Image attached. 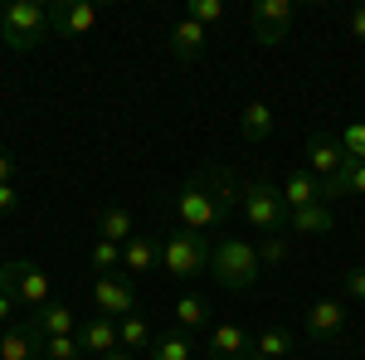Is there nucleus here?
I'll return each mask as SVG.
<instances>
[{
	"instance_id": "nucleus-36",
	"label": "nucleus",
	"mask_w": 365,
	"mask_h": 360,
	"mask_svg": "<svg viewBox=\"0 0 365 360\" xmlns=\"http://www.w3.org/2000/svg\"><path fill=\"white\" fill-rule=\"evenodd\" d=\"M103 360H132V351H113V356H103Z\"/></svg>"
},
{
	"instance_id": "nucleus-31",
	"label": "nucleus",
	"mask_w": 365,
	"mask_h": 360,
	"mask_svg": "<svg viewBox=\"0 0 365 360\" xmlns=\"http://www.w3.org/2000/svg\"><path fill=\"white\" fill-rule=\"evenodd\" d=\"M346 297L351 302H365V268H351L346 273Z\"/></svg>"
},
{
	"instance_id": "nucleus-15",
	"label": "nucleus",
	"mask_w": 365,
	"mask_h": 360,
	"mask_svg": "<svg viewBox=\"0 0 365 360\" xmlns=\"http://www.w3.org/2000/svg\"><path fill=\"white\" fill-rule=\"evenodd\" d=\"M98 25V5L93 0H63L54 5V34H88Z\"/></svg>"
},
{
	"instance_id": "nucleus-19",
	"label": "nucleus",
	"mask_w": 365,
	"mask_h": 360,
	"mask_svg": "<svg viewBox=\"0 0 365 360\" xmlns=\"http://www.w3.org/2000/svg\"><path fill=\"white\" fill-rule=\"evenodd\" d=\"M29 317L39 322L44 336H78V317H73L63 302H49V307H39V312H29Z\"/></svg>"
},
{
	"instance_id": "nucleus-28",
	"label": "nucleus",
	"mask_w": 365,
	"mask_h": 360,
	"mask_svg": "<svg viewBox=\"0 0 365 360\" xmlns=\"http://www.w3.org/2000/svg\"><path fill=\"white\" fill-rule=\"evenodd\" d=\"M78 336H49L44 341V360H78Z\"/></svg>"
},
{
	"instance_id": "nucleus-33",
	"label": "nucleus",
	"mask_w": 365,
	"mask_h": 360,
	"mask_svg": "<svg viewBox=\"0 0 365 360\" xmlns=\"http://www.w3.org/2000/svg\"><path fill=\"white\" fill-rule=\"evenodd\" d=\"M0 185H15V156L0 146Z\"/></svg>"
},
{
	"instance_id": "nucleus-14",
	"label": "nucleus",
	"mask_w": 365,
	"mask_h": 360,
	"mask_svg": "<svg viewBox=\"0 0 365 360\" xmlns=\"http://www.w3.org/2000/svg\"><path fill=\"white\" fill-rule=\"evenodd\" d=\"M122 268H127V277L156 273V268H161V244L146 239V234H132V239L122 244Z\"/></svg>"
},
{
	"instance_id": "nucleus-13",
	"label": "nucleus",
	"mask_w": 365,
	"mask_h": 360,
	"mask_svg": "<svg viewBox=\"0 0 365 360\" xmlns=\"http://www.w3.org/2000/svg\"><path fill=\"white\" fill-rule=\"evenodd\" d=\"M253 356V336L239 322H220L210 331V360H249Z\"/></svg>"
},
{
	"instance_id": "nucleus-21",
	"label": "nucleus",
	"mask_w": 365,
	"mask_h": 360,
	"mask_svg": "<svg viewBox=\"0 0 365 360\" xmlns=\"http://www.w3.org/2000/svg\"><path fill=\"white\" fill-rule=\"evenodd\" d=\"M282 200H287V215H292V210H307V205H317V175H312V170H297V175H287V185H282Z\"/></svg>"
},
{
	"instance_id": "nucleus-35",
	"label": "nucleus",
	"mask_w": 365,
	"mask_h": 360,
	"mask_svg": "<svg viewBox=\"0 0 365 360\" xmlns=\"http://www.w3.org/2000/svg\"><path fill=\"white\" fill-rule=\"evenodd\" d=\"M351 34L365 44V5H356V10H351Z\"/></svg>"
},
{
	"instance_id": "nucleus-34",
	"label": "nucleus",
	"mask_w": 365,
	"mask_h": 360,
	"mask_svg": "<svg viewBox=\"0 0 365 360\" xmlns=\"http://www.w3.org/2000/svg\"><path fill=\"white\" fill-rule=\"evenodd\" d=\"M10 312H15V292L0 287V326H10Z\"/></svg>"
},
{
	"instance_id": "nucleus-20",
	"label": "nucleus",
	"mask_w": 365,
	"mask_h": 360,
	"mask_svg": "<svg viewBox=\"0 0 365 360\" xmlns=\"http://www.w3.org/2000/svg\"><path fill=\"white\" fill-rule=\"evenodd\" d=\"M117 341H122V351H132V356H137V351H151V341H156V336H151V326H146V317L132 312V317H122V322H117Z\"/></svg>"
},
{
	"instance_id": "nucleus-24",
	"label": "nucleus",
	"mask_w": 365,
	"mask_h": 360,
	"mask_svg": "<svg viewBox=\"0 0 365 360\" xmlns=\"http://www.w3.org/2000/svg\"><path fill=\"white\" fill-rule=\"evenodd\" d=\"M151 360H195V341L185 331H166L161 341H151Z\"/></svg>"
},
{
	"instance_id": "nucleus-4",
	"label": "nucleus",
	"mask_w": 365,
	"mask_h": 360,
	"mask_svg": "<svg viewBox=\"0 0 365 360\" xmlns=\"http://www.w3.org/2000/svg\"><path fill=\"white\" fill-rule=\"evenodd\" d=\"M210 239L205 234H190V229H180V234H170L166 244H161V268L170 277H180V282H190V277H205L210 273Z\"/></svg>"
},
{
	"instance_id": "nucleus-16",
	"label": "nucleus",
	"mask_w": 365,
	"mask_h": 360,
	"mask_svg": "<svg viewBox=\"0 0 365 360\" xmlns=\"http://www.w3.org/2000/svg\"><path fill=\"white\" fill-rule=\"evenodd\" d=\"M210 44V29L195 25L190 15L180 20V25L170 29V58H180V63H190V58H200V49Z\"/></svg>"
},
{
	"instance_id": "nucleus-29",
	"label": "nucleus",
	"mask_w": 365,
	"mask_h": 360,
	"mask_svg": "<svg viewBox=\"0 0 365 360\" xmlns=\"http://www.w3.org/2000/svg\"><path fill=\"white\" fill-rule=\"evenodd\" d=\"M190 20H195V25H220V20H225V0H190Z\"/></svg>"
},
{
	"instance_id": "nucleus-9",
	"label": "nucleus",
	"mask_w": 365,
	"mask_h": 360,
	"mask_svg": "<svg viewBox=\"0 0 365 360\" xmlns=\"http://www.w3.org/2000/svg\"><path fill=\"white\" fill-rule=\"evenodd\" d=\"M44 341H49V336L39 331L34 317L10 322V326L0 331V360H44Z\"/></svg>"
},
{
	"instance_id": "nucleus-18",
	"label": "nucleus",
	"mask_w": 365,
	"mask_h": 360,
	"mask_svg": "<svg viewBox=\"0 0 365 360\" xmlns=\"http://www.w3.org/2000/svg\"><path fill=\"white\" fill-rule=\"evenodd\" d=\"M287 224H292L297 234H331V229H336V215H331V205L317 200V205H307V210H292Z\"/></svg>"
},
{
	"instance_id": "nucleus-8",
	"label": "nucleus",
	"mask_w": 365,
	"mask_h": 360,
	"mask_svg": "<svg viewBox=\"0 0 365 360\" xmlns=\"http://www.w3.org/2000/svg\"><path fill=\"white\" fill-rule=\"evenodd\" d=\"M346 322H351V312L336 302V297H322V302L307 307V317H302V326H307V341L317 346H331L346 336Z\"/></svg>"
},
{
	"instance_id": "nucleus-7",
	"label": "nucleus",
	"mask_w": 365,
	"mask_h": 360,
	"mask_svg": "<svg viewBox=\"0 0 365 360\" xmlns=\"http://www.w3.org/2000/svg\"><path fill=\"white\" fill-rule=\"evenodd\" d=\"M93 307H98V317H113V322L132 317V312H137V287H132V277L127 273H103L93 282Z\"/></svg>"
},
{
	"instance_id": "nucleus-6",
	"label": "nucleus",
	"mask_w": 365,
	"mask_h": 360,
	"mask_svg": "<svg viewBox=\"0 0 365 360\" xmlns=\"http://www.w3.org/2000/svg\"><path fill=\"white\" fill-rule=\"evenodd\" d=\"M292 20H297V5H292V0H258V5L249 10L253 39H258L263 49L282 44V39H287V29H292Z\"/></svg>"
},
{
	"instance_id": "nucleus-10",
	"label": "nucleus",
	"mask_w": 365,
	"mask_h": 360,
	"mask_svg": "<svg viewBox=\"0 0 365 360\" xmlns=\"http://www.w3.org/2000/svg\"><path fill=\"white\" fill-rule=\"evenodd\" d=\"M341 166H346V146H341L336 132H312L307 137V170L317 180H336Z\"/></svg>"
},
{
	"instance_id": "nucleus-30",
	"label": "nucleus",
	"mask_w": 365,
	"mask_h": 360,
	"mask_svg": "<svg viewBox=\"0 0 365 360\" xmlns=\"http://www.w3.org/2000/svg\"><path fill=\"white\" fill-rule=\"evenodd\" d=\"M287 258V239L282 234H263V244H258V263H282Z\"/></svg>"
},
{
	"instance_id": "nucleus-25",
	"label": "nucleus",
	"mask_w": 365,
	"mask_h": 360,
	"mask_svg": "<svg viewBox=\"0 0 365 360\" xmlns=\"http://www.w3.org/2000/svg\"><path fill=\"white\" fill-rule=\"evenodd\" d=\"M253 351L268 356V360H287L292 356V336L282 331V326H263V331L253 336Z\"/></svg>"
},
{
	"instance_id": "nucleus-12",
	"label": "nucleus",
	"mask_w": 365,
	"mask_h": 360,
	"mask_svg": "<svg viewBox=\"0 0 365 360\" xmlns=\"http://www.w3.org/2000/svg\"><path fill=\"white\" fill-rule=\"evenodd\" d=\"M78 351L93 360H103V356H113V351H122V341H117V322L113 317H88V322H78Z\"/></svg>"
},
{
	"instance_id": "nucleus-1",
	"label": "nucleus",
	"mask_w": 365,
	"mask_h": 360,
	"mask_svg": "<svg viewBox=\"0 0 365 360\" xmlns=\"http://www.w3.org/2000/svg\"><path fill=\"white\" fill-rule=\"evenodd\" d=\"M239 200H244V190L229 180V170H195L175 195V220L190 234H205V229H220Z\"/></svg>"
},
{
	"instance_id": "nucleus-37",
	"label": "nucleus",
	"mask_w": 365,
	"mask_h": 360,
	"mask_svg": "<svg viewBox=\"0 0 365 360\" xmlns=\"http://www.w3.org/2000/svg\"><path fill=\"white\" fill-rule=\"evenodd\" d=\"M249 360H268V356H258V351H253V356H249Z\"/></svg>"
},
{
	"instance_id": "nucleus-11",
	"label": "nucleus",
	"mask_w": 365,
	"mask_h": 360,
	"mask_svg": "<svg viewBox=\"0 0 365 360\" xmlns=\"http://www.w3.org/2000/svg\"><path fill=\"white\" fill-rule=\"evenodd\" d=\"M5 268H10V277H15V297H20L29 312L49 307V273H39V263H29V258H10Z\"/></svg>"
},
{
	"instance_id": "nucleus-26",
	"label": "nucleus",
	"mask_w": 365,
	"mask_h": 360,
	"mask_svg": "<svg viewBox=\"0 0 365 360\" xmlns=\"http://www.w3.org/2000/svg\"><path fill=\"white\" fill-rule=\"evenodd\" d=\"M88 258H93V268H98V273H113V268H122V244H108V239H98Z\"/></svg>"
},
{
	"instance_id": "nucleus-5",
	"label": "nucleus",
	"mask_w": 365,
	"mask_h": 360,
	"mask_svg": "<svg viewBox=\"0 0 365 360\" xmlns=\"http://www.w3.org/2000/svg\"><path fill=\"white\" fill-rule=\"evenodd\" d=\"M244 215L258 234H282L287 229V200H282L278 185H268V180H249L244 185Z\"/></svg>"
},
{
	"instance_id": "nucleus-17",
	"label": "nucleus",
	"mask_w": 365,
	"mask_h": 360,
	"mask_svg": "<svg viewBox=\"0 0 365 360\" xmlns=\"http://www.w3.org/2000/svg\"><path fill=\"white\" fill-rule=\"evenodd\" d=\"M170 322H175V331H210V302L200 297V292H185L180 302L170 307Z\"/></svg>"
},
{
	"instance_id": "nucleus-22",
	"label": "nucleus",
	"mask_w": 365,
	"mask_h": 360,
	"mask_svg": "<svg viewBox=\"0 0 365 360\" xmlns=\"http://www.w3.org/2000/svg\"><path fill=\"white\" fill-rule=\"evenodd\" d=\"M137 229H132V210H122V205H113V210H103V220H98V239H108V244H127Z\"/></svg>"
},
{
	"instance_id": "nucleus-2",
	"label": "nucleus",
	"mask_w": 365,
	"mask_h": 360,
	"mask_svg": "<svg viewBox=\"0 0 365 360\" xmlns=\"http://www.w3.org/2000/svg\"><path fill=\"white\" fill-rule=\"evenodd\" d=\"M44 39H54V10L49 5H39V0H10V5H0V44L5 49L29 54Z\"/></svg>"
},
{
	"instance_id": "nucleus-3",
	"label": "nucleus",
	"mask_w": 365,
	"mask_h": 360,
	"mask_svg": "<svg viewBox=\"0 0 365 360\" xmlns=\"http://www.w3.org/2000/svg\"><path fill=\"white\" fill-rule=\"evenodd\" d=\"M210 273L215 282L225 287V292H249L258 273H263V263H258V249L244 244V239H220L215 253H210Z\"/></svg>"
},
{
	"instance_id": "nucleus-27",
	"label": "nucleus",
	"mask_w": 365,
	"mask_h": 360,
	"mask_svg": "<svg viewBox=\"0 0 365 360\" xmlns=\"http://www.w3.org/2000/svg\"><path fill=\"white\" fill-rule=\"evenodd\" d=\"M336 137H341V146H346L351 161H365V122H346Z\"/></svg>"
},
{
	"instance_id": "nucleus-32",
	"label": "nucleus",
	"mask_w": 365,
	"mask_h": 360,
	"mask_svg": "<svg viewBox=\"0 0 365 360\" xmlns=\"http://www.w3.org/2000/svg\"><path fill=\"white\" fill-rule=\"evenodd\" d=\"M15 205H20L15 185H0V220H5V215H15Z\"/></svg>"
},
{
	"instance_id": "nucleus-23",
	"label": "nucleus",
	"mask_w": 365,
	"mask_h": 360,
	"mask_svg": "<svg viewBox=\"0 0 365 360\" xmlns=\"http://www.w3.org/2000/svg\"><path fill=\"white\" fill-rule=\"evenodd\" d=\"M239 132H244V141H263L273 132V108L268 103H249L244 117H239Z\"/></svg>"
}]
</instances>
